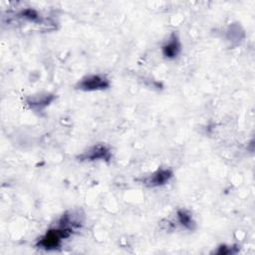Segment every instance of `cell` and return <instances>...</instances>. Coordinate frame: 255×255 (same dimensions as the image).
I'll list each match as a JSON object with an SVG mask.
<instances>
[{
	"label": "cell",
	"instance_id": "obj_1",
	"mask_svg": "<svg viewBox=\"0 0 255 255\" xmlns=\"http://www.w3.org/2000/svg\"><path fill=\"white\" fill-rule=\"evenodd\" d=\"M73 232L74 229L58 223V227L47 230L46 233L38 239L36 246L47 251L57 250L61 247L62 241L69 238Z\"/></svg>",
	"mask_w": 255,
	"mask_h": 255
},
{
	"label": "cell",
	"instance_id": "obj_2",
	"mask_svg": "<svg viewBox=\"0 0 255 255\" xmlns=\"http://www.w3.org/2000/svg\"><path fill=\"white\" fill-rule=\"evenodd\" d=\"M110 87V81L103 75H89L84 77L76 85V89L86 92L106 90Z\"/></svg>",
	"mask_w": 255,
	"mask_h": 255
},
{
	"label": "cell",
	"instance_id": "obj_3",
	"mask_svg": "<svg viewBox=\"0 0 255 255\" xmlns=\"http://www.w3.org/2000/svg\"><path fill=\"white\" fill-rule=\"evenodd\" d=\"M112 157L111 150L103 143H98L81 153L78 158L80 160H98L103 159L109 161Z\"/></svg>",
	"mask_w": 255,
	"mask_h": 255
},
{
	"label": "cell",
	"instance_id": "obj_4",
	"mask_svg": "<svg viewBox=\"0 0 255 255\" xmlns=\"http://www.w3.org/2000/svg\"><path fill=\"white\" fill-rule=\"evenodd\" d=\"M172 175H173V173H172L171 169L158 168L152 174L144 177L142 182L144 183V185H146L148 187L161 186V185L167 183L170 180V178L172 177Z\"/></svg>",
	"mask_w": 255,
	"mask_h": 255
},
{
	"label": "cell",
	"instance_id": "obj_5",
	"mask_svg": "<svg viewBox=\"0 0 255 255\" xmlns=\"http://www.w3.org/2000/svg\"><path fill=\"white\" fill-rule=\"evenodd\" d=\"M181 51L180 41L175 33H172L169 39L161 47L162 55L167 59H174L178 56Z\"/></svg>",
	"mask_w": 255,
	"mask_h": 255
},
{
	"label": "cell",
	"instance_id": "obj_6",
	"mask_svg": "<svg viewBox=\"0 0 255 255\" xmlns=\"http://www.w3.org/2000/svg\"><path fill=\"white\" fill-rule=\"evenodd\" d=\"M54 99H55V97L53 95L45 94V95L28 97L26 99V103L34 110H41V109L47 107Z\"/></svg>",
	"mask_w": 255,
	"mask_h": 255
},
{
	"label": "cell",
	"instance_id": "obj_7",
	"mask_svg": "<svg viewBox=\"0 0 255 255\" xmlns=\"http://www.w3.org/2000/svg\"><path fill=\"white\" fill-rule=\"evenodd\" d=\"M176 218H177V221L178 223L183 226L184 228L188 229V230H192L194 229V226H195V222L192 218V215L190 212H188L187 210H184V209H179L177 212H176Z\"/></svg>",
	"mask_w": 255,
	"mask_h": 255
},
{
	"label": "cell",
	"instance_id": "obj_8",
	"mask_svg": "<svg viewBox=\"0 0 255 255\" xmlns=\"http://www.w3.org/2000/svg\"><path fill=\"white\" fill-rule=\"evenodd\" d=\"M238 251L237 247H233V246H226V245H222L220 247H218V249L216 251H214V253L216 254H232V253H236Z\"/></svg>",
	"mask_w": 255,
	"mask_h": 255
}]
</instances>
